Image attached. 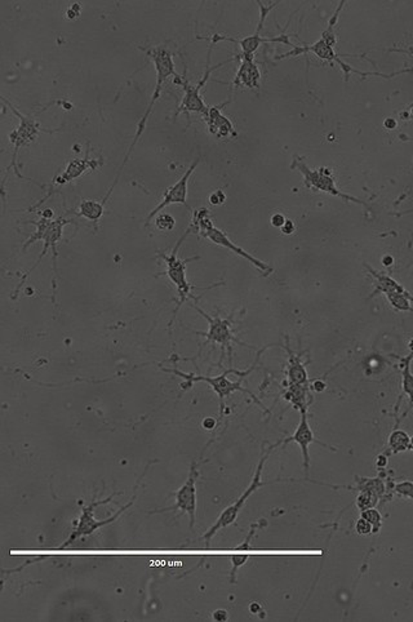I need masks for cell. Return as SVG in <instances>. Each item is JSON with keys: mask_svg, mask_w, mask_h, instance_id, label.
Masks as SVG:
<instances>
[{"mask_svg": "<svg viewBox=\"0 0 413 622\" xmlns=\"http://www.w3.org/2000/svg\"><path fill=\"white\" fill-rule=\"evenodd\" d=\"M146 53L152 58L154 68H155V71H157V84H155V89H154L152 100H150V103L147 105V109L145 110L144 115H142V118L138 122L136 135H135V138L132 141L130 149L125 152L123 163H122V167L117 171V177H120V173L123 171L124 165H127L128 159L131 157L132 151H133L135 146H136V144L140 141V138L142 136L145 128H146V124L149 122V118L152 115V109H154L155 103H158L159 98L162 97V92H163V88H164L165 82L171 76L174 78V76H177L176 68H174V62H173L172 52L167 48L165 46H158V47H152V48L146 49Z\"/></svg>", "mask_w": 413, "mask_h": 622, "instance_id": "cell-1", "label": "cell"}, {"mask_svg": "<svg viewBox=\"0 0 413 622\" xmlns=\"http://www.w3.org/2000/svg\"><path fill=\"white\" fill-rule=\"evenodd\" d=\"M212 47H214V44L211 43L209 49H208V57H206V71H204L203 76L200 78L199 82L197 83V85H194V84L189 82V79L186 78L185 74L184 76L177 74V76L173 78V84L179 85L181 88L184 89V97H182V101L179 103V109L174 113V118L179 117L181 113H185V114L198 113V114H202L203 118L206 117V114H208V106H206L203 97H202V89L204 88V85L209 81L211 74L214 73V70L222 68L224 65H226L229 62L236 60V56H234V57L229 58L226 61L221 62L219 65L209 66Z\"/></svg>", "mask_w": 413, "mask_h": 622, "instance_id": "cell-2", "label": "cell"}, {"mask_svg": "<svg viewBox=\"0 0 413 622\" xmlns=\"http://www.w3.org/2000/svg\"><path fill=\"white\" fill-rule=\"evenodd\" d=\"M192 233H193V232H192V229L189 227L185 233H184V235L179 238L177 244H176L174 248H173L172 252L163 253L160 252V251L158 252L159 259L163 260L165 266H167V270H165L163 274L168 276L169 281H172L173 284H174V287L177 289V294H179V301H177V305H176V308H174L173 318H174L176 314L179 313V308H181V306H182L189 299H190V297H193L192 291H193L194 286H192V284L189 283V281H187V276H186V266H187V264L192 262V261L199 260V257L197 256V257H190V259H179V256H177V254H179V247H181V244L184 243L186 237Z\"/></svg>", "mask_w": 413, "mask_h": 622, "instance_id": "cell-3", "label": "cell"}, {"mask_svg": "<svg viewBox=\"0 0 413 622\" xmlns=\"http://www.w3.org/2000/svg\"><path fill=\"white\" fill-rule=\"evenodd\" d=\"M276 447H278V443L268 447V451L262 455V457L260 458V461H258V465H257V469H256L255 475H253V478H252L251 484L246 488L244 492L241 493V496L238 497V499L235 501L234 504L227 506L226 509L220 514V517L217 518L214 526L211 527V528L206 531V534H203L202 539L206 541V547L209 546L211 541H212V539H214V536L217 534L219 531L224 529V528H227V527L231 526L233 523H235V520L238 519V517H239V514H241V509H243L244 505H246L247 499H249V497H251V496H252L258 488H261V487L266 484L265 482H262L261 480L262 470H263V466H265V462H266V460H268V456H270V453H271V451H273L274 448H276Z\"/></svg>", "mask_w": 413, "mask_h": 622, "instance_id": "cell-4", "label": "cell"}, {"mask_svg": "<svg viewBox=\"0 0 413 622\" xmlns=\"http://www.w3.org/2000/svg\"><path fill=\"white\" fill-rule=\"evenodd\" d=\"M3 101L7 103L8 108L12 110V113H14V115L19 118V120H20L19 128L9 133V141H11V144H14V154H12V160H11V165H9V170L12 168L14 175H16L17 177L22 178V180H26V181H30V182H33L35 185H39V184H38L36 181H34V180H30V178L25 177L23 175H21L20 171H19V165H17L19 152H20L22 147H26V146H30L33 142H35V140H36L41 133H55V132H57L58 130H44V128H41V124L36 122V119H35L33 114H31V115H25V114H22V113H20L19 110L14 108V103H9V101L6 100L4 97H3ZM39 186L41 187V185Z\"/></svg>", "mask_w": 413, "mask_h": 622, "instance_id": "cell-5", "label": "cell"}, {"mask_svg": "<svg viewBox=\"0 0 413 622\" xmlns=\"http://www.w3.org/2000/svg\"><path fill=\"white\" fill-rule=\"evenodd\" d=\"M291 168L301 172V175L303 176V184H305L308 189H311L314 192L330 194L332 197L343 199L345 202H351V203H357V204L365 205V207L367 205L360 199L340 192L338 185H336L335 177H333V172L328 167H320L318 170H310L303 157L295 155V159H293V162L291 165Z\"/></svg>", "mask_w": 413, "mask_h": 622, "instance_id": "cell-6", "label": "cell"}, {"mask_svg": "<svg viewBox=\"0 0 413 622\" xmlns=\"http://www.w3.org/2000/svg\"><path fill=\"white\" fill-rule=\"evenodd\" d=\"M114 496H115V494H111L109 497H106V499H93L90 501L88 505L83 506L82 513H80V517L78 518L75 524H74L73 532L70 534L69 539L62 544L60 549H66V547L70 546V545H73L76 540H79V539H82V537H85V536H90V534H93V532H96L97 529H100V528H103V527L109 526L111 523H114V522L122 515V513H124L128 507H131L133 501L136 499V496H133L131 501H130L127 505H124L120 510H117V513L114 514V515H111L110 518H106V519L103 520L96 519V517H95V509L98 507V506L109 504Z\"/></svg>", "mask_w": 413, "mask_h": 622, "instance_id": "cell-7", "label": "cell"}, {"mask_svg": "<svg viewBox=\"0 0 413 622\" xmlns=\"http://www.w3.org/2000/svg\"><path fill=\"white\" fill-rule=\"evenodd\" d=\"M257 4L260 7V21H258V26L256 28L253 34L248 35V36L243 38V39H235V38H230V36H225V35L214 34L209 39L211 43L214 44V43H219V41H233V43L239 44V47L241 49V55L249 56V57H255L256 51L258 49L262 43H283V44L295 47L291 43V41H289L288 35L286 34V33H282V34L279 35V36H276V38H263L261 35L263 24H265V20H266V17L270 14V11L274 9L279 3H273V4L265 6L261 1H257Z\"/></svg>", "mask_w": 413, "mask_h": 622, "instance_id": "cell-8", "label": "cell"}, {"mask_svg": "<svg viewBox=\"0 0 413 622\" xmlns=\"http://www.w3.org/2000/svg\"><path fill=\"white\" fill-rule=\"evenodd\" d=\"M164 372L167 373H174V375H177V376L182 377L184 380H185V385L184 386V389H189L193 383H206L214 389V393L219 395L220 398V413L221 416H222V410H224V400H225V398L230 397L233 393L235 391H241V393H244V394H248L249 397L252 398V399H255V402L257 404H260L262 408H263V405H262L261 402L257 399V398L249 391V390L246 389V388H243L241 386V378L238 381V383H233V381H230L229 378H227V375L229 373H233V372H238L236 370H229L226 372H224L222 375L220 376L216 377H208V376H195L193 373H184V372H181V370H176V368H173V370H169V368H163ZM263 410H266V408H263Z\"/></svg>", "mask_w": 413, "mask_h": 622, "instance_id": "cell-9", "label": "cell"}, {"mask_svg": "<svg viewBox=\"0 0 413 622\" xmlns=\"http://www.w3.org/2000/svg\"><path fill=\"white\" fill-rule=\"evenodd\" d=\"M193 308L203 318H206V321H208V326H209L208 332L195 331V333L203 336L206 338V343H216V345H220L222 351H226L227 350L230 362L233 361V348H231L233 342L238 343V345H241V346H248L247 343H243V342L239 341L235 337L234 332H233L231 316L227 318V319H224V318H221L219 315L212 316V315L206 314V311L203 309H200L198 305H193ZM248 348H251V346H248Z\"/></svg>", "mask_w": 413, "mask_h": 622, "instance_id": "cell-10", "label": "cell"}, {"mask_svg": "<svg viewBox=\"0 0 413 622\" xmlns=\"http://www.w3.org/2000/svg\"><path fill=\"white\" fill-rule=\"evenodd\" d=\"M103 165V160L101 157H90V144H87L85 155L83 157H75V159L70 160L69 163H68L66 167H65V170H63L61 175L56 176L55 180L52 181L48 194H47L44 198L41 199V202H38L34 207H31L30 209H28V212L36 211V209H38V208H39L46 200H48L49 197H51L52 194L58 192L61 187L68 185L70 182H73V181L76 180V178L80 177V176L84 175L85 172L98 170V168H100Z\"/></svg>", "mask_w": 413, "mask_h": 622, "instance_id": "cell-11", "label": "cell"}, {"mask_svg": "<svg viewBox=\"0 0 413 622\" xmlns=\"http://www.w3.org/2000/svg\"><path fill=\"white\" fill-rule=\"evenodd\" d=\"M198 477H199L198 465L194 461L185 483L174 492V499H176L174 505L164 507L162 510L152 512V513L179 510L181 513L189 515V518H190V528H194L195 519H197V480H198Z\"/></svg>", "mask_w": 413, "mask_h": 622, "instance_id": "cell-12", "label": "cell"}, {"mask_svg": "<svg viewBox=\"0 0 413 622\" xmlns=\"http://www.w3.org/2000/svg\"><path fill=\"white\" fill-rule=\"evenodd\" d=\"M70 224H74V219H65V217H62V216L61 217H57V219L52 221V224L49 226L47 233H46L44 238L41 240V242L44 243V247H43V249H41V254L38 256V260L35 261L34 265L28 269V273L22 276L20 284L17 286L16 291H14V296H12L14 300H16L17 294H20L21 289H22V287L25 286V283L28 281V276H30L31 273L34 271L35 269L38 267V265L41 264V261L44 259V256H46L49 251H52V254H53V257H52V259H53V271H55L56 276H58V270H57V259H58L57 243L62 239L65 226L70 225Z\"/></svg>", "mask_w": 413, "mask_h": 622, "instance_id": "cell-13", "label": "cell"}, {"mask_svg": "<svg viewBox=\"0 0 413 622\" xmlns=\"http://www.w3.org/2000/svg\"><path fill=\"white\" fill-rule=\"evenodd\" d=\"M200 157H197L193 162V165L189 167V170L182 175V177L179 178L176 184H173L171 187H168L163 194V199L159 203L152 212L149 213V216L146 217L145 221V227L152 224V219L158 216L159 213L172 204H184L187 205V187H189V180L193 176L194 171L197 170V167L199 165Z\"/></svg>", "mask_w": 413, "mask_h": 622, "instance_id": "cell-14", "label": "cell"}, {"mask_svg": "<svg viewBox=\"0 0 413 622\" xmlns=\"http://www.w3.org/2000/svg\"><path fill=\"white\" fill-rule=\"evenodd\" d=\"M306 53H313V55L317 56L318 58H320L322 61L330 62L332 66H333V63H338L340 68L344 71V74L346 76V81L349 79V76H350L351 73L355 71V68H351V66H349L347 63H345L340 58V56L336 53V51H335L333 47H330V44H327L322 39L318 41L317 43H314V44H310V46H303V47H296L295 46L293 49L289 51L287 53L276 56V60L278 61V60H284V58L295 57V56L306 55Z\"/></svg>", "mask_w": 413, "mask_h": 622, "instance_id": "cell-15", "label": "cell"}, {"mask_svg": "<svg viewBox=\"0 0 413 622\" xmlns=\"http://www.w3.org/2000/svg\"><path fill=\"white\" fill-rule=\"evenodd\" d=\"M200 237H202V238H206V239L209 240V242H212V243L216 244V246L224 247V248L229 249L230 252L235 253L236 256H239L241 259L247 260L248 262L252 264V265H253V266H255L256 269L263 275V276H268L270 274L274 271L273 267L268 265L266 262L256 259L255 256H252L251 253H248L246 249H243L241 247L236 246V244L233 243L231 239L227 237L226 234L224 233V232L220 230V229H217L216 226H212L209 230H206V233L202 234Z\"/></svg>", "mask_w": 413, "mask_h": 622, "instance_id": "cell-16", "label": "cell"}, {"mask_svg": "<svg viewBox=\"0 0 413 622\" xmlns=\"http://www.w3.org/2000/svg\"><path fill=\"white\" fill-rule=\"evenodd\" d=\"M291 442H295L296 445H298L300 450L303 452V469H305L306 475L309 474V447L311 443H318V445H322L324 448H330V450L333 451V448H330V445H324L323 442H320V440L315 437L314 431L311 430V427H310L309 425V420H308V412H301V420H300V424L297 426L295 432H293L291 437H286L284 440L278 442V445H288Z\"/></svg>", "mask_w": 413, "mask_h": 622, "instance_id": "cell-17", "label": "cell"}, {"mask_svg": "<svg viewBox=\"0 0 413 622\" xmlns=\"http://www.w3.org/2000/svg\"><path fill=\"white\" fill-rule=\"evenodd\" d=\"M229 103H230V100H227L220 105L209 106L208 114L204 117L209 133L217 138H235V137H238V132L234 128V124L231 123V120L221 113Z\"/></svg>", "mask_w": 413, "mask_h": 622, "instance_id": "cell-18", "label": "cell"}, {"mask_svg": "<svg viewBox=\"0 0 413 622\" xmlns=\"http://www.w3.org/2000/svg\"><path fill=\"white\" fill-rule=\"evenodd\" d=\"M241 60V65L236 71L233 87L234 88L260 89L261 87V71L255 62V57L238 55L236 60Z\"/></svg>", "mask_w": 413, "mask_h": 622, "instance_id": "cell-19", "label": "cell"}, {"mask_svg": "<svg viewBox=\"0 0 413 622\" xmlns=\"http://www.w3.org/2000/svg\"><path fill=\"white\" fill-rule=\"evenodd\" d=\"M286 351L288 354V364H287V380L288 383L293 385H308L309 383V377H308V370L306 366L301 359V354H296L293 350L289 348L288 338L286 343Z\"/></svg>", "mask_w": 413, "mask_h": 622, "instance_id": "cell-20", "label": "cell"}, {"mask_svg": "<svg viewBox=\"0 0 413 622\" xmlns=\"http://www.w3.org/2000/svg\"><path fill=\"white\" fill-rule=\"evenodd\" d=\"M106 203H108L106 199H101V200L83 199L80 204L78 207L76 216L88 219V221L93 224L95 230H98V222H100V219H103Z\"/></svg>", "mask_w": 413, "mask_h": 622, "instance_id": "cell-21", "label": "cell"}, {"mask_svg": "<svg viewBox=\"0 0 413 622\" xmlns=\"http://www.w3.org/2000/svg\"><path fill=\"white\" fill-rule=\"evenodd\" d=\"M308 385H293L288 383V390L284 394V399L289 403L293 404V407L300 412H308Z\"/></svg>", "mask_w": 413, "mask_h": 622, "instance_id": "cell-22", "label": "cell"}, {"mask_svg": "<svg viewBox=\"0 0 413 622\" xmlns=\"http://www.w3.org/2000/svg\"><path fill=\"white\" fill-rule=\"evenodd\" d=\"M413 353L406 358H400L402 364V391L408 397L409 404H413V375L411 372V363H412Z\"/></svg>", "mask_w": 413, "mask_h": 622, "instance_id": "cell-23", "label": "cell"}, {"mask_svg": "<svg viewBox=\"0 0 413 622\" xmlns=\"http://www.w3.org/2000/svg\"><path fill=\"white\" fill-rule=\"evenodd\" d=\"M411 447V437L407 434L406 431L395 429L390 434L389 440H387V448H389V455H398L402 452H406Z\"/></svg>", "mask_w": 413, "mask_h": 622, "instance_id": "cell-24", "label": "cell"}, {"mask_svg": "<svg viewBox=\"0 0 413 622\" xmlns=\"http://www.w3.org/2000/svg\"><path fill=\"white\" fill-rule=\"evenodd\" d=\"M355 482H357V488L359 491H370V492L377 494L380 499L385 494V483L380 478L355 477Z\"/></svg>", "mask_w": 413, "mask_h": 622, "instance_id": "cell-25", "label": "cell"}, {"mask_svg": "<svg viewBox=\"0 0 413 622\" xmlns=\"http://www.w3.org/2000/svg\"><path fill=\"white\" fill-rule=\"evenodd\" d=\"M52 221L53 219H43V217H41L38 221H28V224H33L36 229H35V233L33 235H30V238L22 246V251H26L28 247L34 244L36 242H41L43 238H44V235L47 233L49 226L52 224Z\"/></svg>", "mask_w": 413, "mask_h": 622, "instance_id": "cell-26", "label": "cell"}, {"mask_svg": "<svg viewBox=\"0 0 413 622\" xmlns=\"http://www.w3.org/2000/svg\"><path fill=\"white\" fill-rule=\"evenodd\" d=\"M344 7L345 1H341L338 4V9L335 11V14L328 21V26H327V28L323 31V34H322V41H325L327 44H330V47H333V48H335L336 43H338V36L335 34V26L338 25V17H340V14H341V11H343Z\"/></svg>", "mask_w": 413, "mask_h": 622, "instance_id": "cell-27", "label": "cell"}, {"mask_svg": "<svg viewBox=\"0 0 413 622\" xmlns=\"http://www.w3.org/2000/svg\"><path fill=\"white\" fill-rule=\"evenodd\" d=\"M379 496L375 494V493L370 492V491H359L355 505H357L360 512H363V510H367V509L376 507V505L379 504Z\"/></svg>", "mask_w": 413, "mask_h": 622, "instance_id": "cell-28", "label": "cell"}, {"mask_svg": "<svg viewBox=\"0 0 413 622\" xmlns=\"http://www.w3.org/2000/svg\"><path fill=\"white\" fill-rule=\"evenodd\" d=\"M360 517L371 523L372 527H373V534H379L380 529L382 527V515L377 509L371 507V509L363 510V512H360Z\"/></svg>", "mask_w": 413, "mask_h": 622, "instance_id": "cell-29", "label": "cell"}, {"mask_svg": "<svg viewBox=\"0 0 413 622\" xmlns=\"http://www.w3.org/2000/svg\"><path fill=\"white\" fill-rule=\"evenodd\" d=\"M155 226L159 232H172L176 226V219L169 213H159L155 217Z\"/></svg>", "mask_w": 413, "mask_h": 622, "instance_id": "cell-30", "label": "cell"}, {"mask_svg": "<svg viewBox=\"0 0 413 622\" xmlns=\"http://www.w3.org/2000/svg\"><path fill=\"white\" fill-rule=\"evenodd\" d=\"M230 559H231V564H233L231 572H230V581L235 582V580H236V572H238V569L247 563L249 556H248V554L241 553V554L231 555Z\"/></svg>", "mask_w": 413, "mask_h": 622, "instance_id": "cell-31", "label": "cell"}, {"mask_svg": "<svg viewBox=\"0 0 413 622\" xmlns=\"http://www.w3.org/2000/svg\"><path fill=\"white\" fill-rule=\"evenodd\" d=\"M394 491L404 499H413V482H409V480L400 482L398 484H395Z\"/></svg>", "mask_w": 413, "mask_h": 622, "instance_id": "cell-32", "label": "cell"}, {"mask_svg": "<svg viewBox=\"0 0 413 622\" xmlns=\"http://www.w3.org/2000/svg\"><path fill=\"white\" fill-rule=\"evenodd\" d=\"M355 531L360 536H368V534H373V527H372L371 523L368 520H365V518L360 517L357 520V523H355Z\"/></svg>", "mask_w": 413, "mask_h": 622, "instance_id": "cell-33", "label": "cell"}, {"mask_svg": "<svg viewBox=\"0 0 413 622\" xmlns=\"http://www.w3.org/2000/svg\"><path fill=\"white\" fill-rule=\"evenodd\" d=\"M208 200H209L211 204L214 205V207H219V205H222L226 202V194L222 192L221 189H219V190H216V192H212L209 195Z\"/></svg>", "mask_w": 413, "mask_h": 622, "instance_id": "cell-34", "label": "cell"}, {"mask_svg": "<svg viewBox=\"0 0 413 622\" xmlns=\"http://www.w3.org/2000/svg\"><path fill=\"white\" fill-rule=\"evenodd\" d=\"M286 221H287V217L283 213H274L270 217V224H271L273 227H276V229H282L284 224H286Z\"/></svg>", "mask_w": 413, "mask_h": 622, "instance_id": "cell-35", "label": "cell"}, {"mask_svg": "<svg viewBox=\"0 0 413 622\" xmlns=\"http://www.w3.org/2000/svg\"><path fill=\"white\" fill-rule=\"evenodd\" d=\"M80 12H82L80 4H73V6L66 11V17H68L69 20H75V19H78V17L80 16Z\"/></svg>", "mask_w": 413, "mask_h": 622, "instance_id": "cell-36", "label": "cell"}, {"mask_svg": "<svg viewBox=\"0 0 413 622\" xmlns=\"http://www.w3.org/2000/svg\"><path fill=\"white\" fill-rule=\"evenodd\" d=\"M281 232H282L283 235H292L296 232V224L292 219H287L286 224L281 229Z\"/></svg>", "mask_w": 413, "mask_h": 622, "instance_id": "cell-37", "label": "cell"}, {"mask_svg": "<svg viewBox=\"0 0 413 622\" xmlns=\"http://www.w3.org/2000/svg\"><path fill=\"white\" fill-rule=\"evenodd\" d=\"M212 617H214V621H226L229 615L225 609H217V611H214Z\"/></svg>", "mask_w": 413, "mask_h": 622, "instance_id": "cell-38", "label": "cell"}, {"mask_svg": "<svg viewBox=\"0 0 413 622\" xmlns=\"http://www.w3.org/2000/svg\"><path fill=\"white\" fill-rule=\"evenodd\" d=\"M203 427L206 429V430H214V427H216V425H217V421L212 418H206L203 420Z\"/></svg>", "mask_w": 413, "mask_h": 622, "instance_id": "cell-39", "label": "cell"}, {"mask_svg": "<svg viewBox=\"0 0 413 622\" xmlns=\"http://www.w3.org/2000/svg\"><path fill=\"white\" fill-rule=\"evenodd\" d=\"M41 216L43 219H55V212L51 208H46L44 211H41Z\"/></svg>", "mask_w": 413, "mask_h": 622, "instance_id": "cell-40", "label": "cell"}, {"mask_svg": "<svg viewBox=\"0 0 413 622\" xmlns=\"http://www.w3.org/2000/svg\"><path fill=\"white\" fill-rule=\"evenodd\" d=\"M325 386H327V385H325L323 381H315V383H313V388H314V390H315L317 393H322V391H324Z\"/></svg>", "mask_w": 413, "mask_h": 622, "instance_id": "cell-41", "label": "cell"}, {"mask_svg": "<svg viewBox=\"0 0 413 622\" xmlns=\"http://www.w3.org/2000/svg\"><path fill=\"white\" fill-rule=\"evenodd\" d=\"M386 464H387V456L380 455L379 457H377V461H376V465L379 466V467H385Z\"/></svg>", "mask_w": 413, "mask_h": 622, "instance_id": "cell-42", "label": "cell"}, {"mask_svg": "<svg viewBox=\"0 0 413 622\" xmlns=\"http://www.w3.org/2000/svg\"><path fill=\"white\" fill-rule=\"evenodd\" d=\"M392 262H394V260H392V256H384V257H382V264H384L386 267L392 266Z\"/></svg>", "mask_w": 413, "mask_h": 622, "instance_id": "cell-43", "label": "cell"}, {"mask_svg": "<svg viewBox=\"0 0 413 622\" xmlns=\"http://www.w3.org/2000/svg\"><path fill=\"white\" fill-rule=\"evenodd\" d=\"M385 127L387 130H392L397 127V122L394 119H387L385 122Z\"/></svg>", "mask_w": 413, "mask_h": 622, "instance_id": "cell-44", "label": "cell"}, {"mask_svg": "<svg viewBox=\"0 0 413 622\" xmlns=\"http://www.w3.org/2000/svg\"><path fill=\"white\" fill-rule=\"evenodd\" d=\"M409 450L413 451V437H411V447H409Z\"/></svg>", "mask_w": 413, "mask_h": 622, "instance_id": "cell-45", "label": "cell"}]
</instances>
